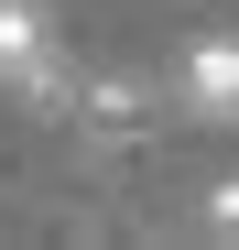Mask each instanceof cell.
<instances>
[{
  "label": "cell",
  "instance_id": "obj_1",
  "mask_svg": "<svg viewBox=\"0 0 239 250\" xmlns=\"http://www.w3.org/2000/svg\"><path fill=\"white\" fill-rule=\"evenodd\" d=\"M0 87L33 98V109H76V76H65V55H55L33 0H0Z\"/></svg>",
  "mask_w": 239,
  "mask_h": 250
},
{
  "label": "cell",
  "instance_id": "obj_2",
  "mask_svg": "<svg viewBox=\"0 0 239 250\" xmlns=\"http://www.w3.org/2000/svg\"><path fill=\"white\" fill-rule=\"evenodd\" d=\"M185 120H239V33H207L185 55Z\"/></svg>",
  "mask_w": 239,
  "mask_h": 250
},
{
  "label": "cell",
  "instance_id": "obj_3",
  "mask_svg": "<svg viewBox=\"0 0 239 250\" xmlns=\"http://www.w3.org/2000/svg\"><path fill=\"white\" fill-rule=\"evenodd\" d=\"M76 120H87L98 142H141L152 87H141V76H87V87H76Z\"/></svg>",
  "mask_w": 239,
  "mask_h": 250
},
{
  "label": "cell",
  "instance_id": "obj_4",
  "mask_svg": "<svg viewBox=\"0 0 239 250\" xmlns=\"http://www.w3.org/2000/svg\"><path fill=\"white\" fill-rule=\"evenodd\" d=\"M207 229H218V239H239V174H218V185H207Z\"/></svg>",
  "mask_w": 239,
  "mask_h": 250
}]
</instances>
